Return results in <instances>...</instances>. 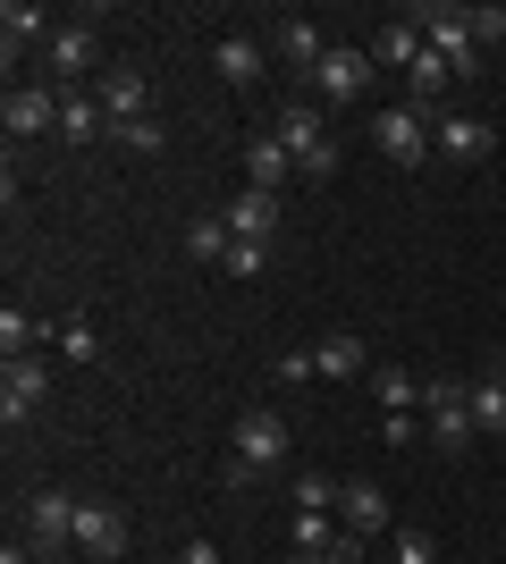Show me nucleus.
<instances>
[{"instance_id":"34","label":"nucleus","mask_w":506,"mask_h":564,"mask_svg":"<svg viewBox=\"0 0 506 564\" xmlns=\"http://www.w3.org/2000/svg\"><path fill=\"white\" fill-rule=\"evenodd\" d=\"M270 371H279V388H304V379H321V371H313V354H279Z\"/></svg>"},{"instance_id":"10","label":"nucleus","mask_w":506,"mask_h":564,"mask_svg":"<svg viewBox=\"0 0 506 564\" xmlns=\"http://www.w3.org/2000/svg\"><path fill=\"white\" fill-rule=\"evenodd\" d=\"M76 547H85L94 564H119L127 556V514L101 506V497H85V506H76Z\"/></svg>"},{"instance_id":"33","label":"nucleus","mask_w":506,"mask_h":564,"mask_svg":"<svg viewBox=\"0 0 506 564\" xmlns=\"http://www.w3.org/2000/svg\"><path fill=\"white\" fill-rule=\"evenodd\" d=\"M473 43H482V51L506 43V9H473Z\"/></svg>"},{"instance_id":"15","label":"nucleus","mask_w":506,"mask_h":564,"mask_svg":"<svg viewBox=\"0 0 506 564\" xmlns=\"http://www.w3.org/2000/svg\"><path fill=\"white\" fill-rule=\"evenodd\" d=\"M288 177H295V161H288V143H279V135L245 143V186H254V194H288Z\"/></svg>"},{"instance_id":"36","label":"nucleus","mask_w":506,"mask_h":564,"mask_svg":"<svg viewBox=\"0 0 506 564\" xmlns=\"http://www.w3.org/2000/svg\"><path fill=\"white\" fill-rule=\"evenodd\" d=\"M0 564H34V547H18V540H9V547H0Z\"/></svg>"},{"instance_id":"19","label":"nucleus","mask_w":506,"mask_h":564,"mask_svg":"<svg viewBox=\"0 0 506 564\" xmlns=\"http://www.w3.org/2000/svg\"><path fill=\"white\" fill-rule=\"evenodd\" d=\"M60 135H68V143H110V110H101V94H68V101H60Z\"/></svg>"},{"instance_id":"5","label":"nucleus","mask_w":506,"mask_h":564,"mask_svg":"<svg viewBox=\"0 0 506 564\" xmlns=\"http://www.w3.org/2000/svg\"><path fill=\"white\" fill-rule=\"evenodd\" d=\"M76 506H85V497H68V489H34L25 497V547H34V556L76 547Z\"/></svg>"},{"instance_id":"14","label":"nucleus","mask_w":506,"mask_h":564,"mask_svg":"<svg viewBox=\"0 0 506 564\" xmlns=\"http://www.w3.org/2000/svg\"><path fill=\"white\" fill-rule=\"evenodd\" d=\"M219 219H228V236H245V245H270V236H279V194L245 186V194H228V212H219Z\"/></svg>"},{"instance_id":"1","label":"nucleus","mask_w":506,"mask_h":564,"mask_svg":"<svg viewBox=\"0 0 506 564\" xmlns=\"http://www.w3.org/2000/svg\"><path fill=\"white\" fill-rule=\"evenodd\" d=\"M413 25H422V43L464 76H482V43H473V9H456V0H431V9H413Z\"/></svg>"},{"instance_id":"3","label":"nucleus","mask_w":506,"mask_h":564,"mask_svg":"<svg viewBox=\"0 0 506 564\" xmlns=\"http://www.w3.org/2000/svg\"><path fill=\"white\" fill-rule=\"evenodd\" d=\"M372 143H380L397 169L439 161V152H431V110H413V101H388V110H372Z\"/></svg>"},{"instance_id":"7","label":"nucleus","mask_w":506,"mask_h":564,"mask_svg":"<svg viewBox=\"0 0 506 564\" xmlns=\"http://www.w3.org/2000/svg\"><path fill=\"white\" fill-rule=\"evenodd\" d=\"M228 447H237V464H254V471H288V422L254 404V413H237Z\"/></svg>"},{"instance_id":"32","label":"nucleus","mask_w":506,"mask_h":564,"mask_svg":"<svg viewBox=\"0 0 506 564\" xmlns=\"http://www.w3.org/2000/svg\"><path fill=\"white\" fill-rule=\"evenodd\" d=\"M380 438H388V447H413V438H431V430L413 422V413H380Z\"/></svg>"},{"instance_id":"30","label":"nucleus","mask_w":506,"mask_h":564,"mask_svg":"<svg viewBox=\"0 0 506 564\" xmlns=\"http://www.w3.org/2000/svg\"><path fill=\"white\" fill-rule=\"evenodd\" d=\"M262 261H270V245H228V261H219V270H228V279H262Z\"/></svg>"},{"instance_id":"2","label":"nucleus","mask_w":506,"mask_h":564,"mask_svg":"<svg viewBox=\"0 0 506 564\" xmlns=\"http://www.w3.org/2000/svg\"><path fill=\"white\" fill-rule=\"evenodd\" d=\"M270 135L288 143L295 177H330V169H337V143H330V127H321V110H313V101H288V110H279V127H270Z\"/></svg>"},{"instance_id":"20","label":"nucleus","mask_w":506,"mask_h":564,"mask_svg":"<svg viewBox=\"0 0 506 564\" xmlns=\"http://www.w3.org/2000/svg\"><path fill=\"white\" fill-rule=\"evenodd\" d=\"M144 76H136V68H110V76H101V110H110V127H127V118H144Z\"/></svg>"},{"instance_id":"8","label":"nucleus","mask_w":506,"mask_h":564,"mask_svg":"<svg viewBox=\"0 0 506 564\" xmlns=\"http://www.w3.org/2000/svg\"><path fill=\"white\" fill-rule=\"evenodd\" d=\"M431 152L439 161H482V152H498V127L473 110H439L431 118Z\"/></svg>"},{"instance_id":"11","label":"nucleus","mask_w":506,"mask_h":564,"mask_svg":"<svg viewBox=\"0 0 506 564\" xmlns=\"http://www.w3.org/2000/svg\"><path fill=\"white\" fill-rule=\"evenodd\" d=\"M313 94H321V101H355V94H372V51L330 43V59L313 68Z\"/></svg>"},{"instance_id":"6","label":"nucleus","mask_w":506,"mask_h":564,"mask_svg":"<svg viewBox=\"0 0 506 564\" xmlns=\"http://www.w3.org/2000/svg\"><path fill=\"white\" fill-rule=\"evenodd\" d=\"M51 397V362H34V354H18V362H0V422L25 430L34 413H43Z\"/></svg>"},{"instance_id":"23","label":"nucleus","mask_w":506,"mask_h":564,"mask_svg":"<svg viewBox=\"0 0 506 564\" xmlns=\"http://www.w3.org/2000/svg\"><path fill=\"white\" fill-rule=\"evenodd\" d=\"M372 397H380V413H413V397H422V388H413V371L380 362V371H372Z\"/></svg>"},{"instance_id":"37","label":"nucleus","mask_w":506,"mask_h":564,"mask_svg":"<svg viewBox=\"0 0 506 564\" xmlns=\"http://www.w3.org/2000/svg\"><path fill=\"white\" fill-rule=\"evenodd\" d=\"M288 564H337V556H313V547H295V556Z\"/></svg>"},{"instance_id":"16","label":"nucleus","mask_w":506,"mask_h":564,"mask_svg":"<svg viewBox=\"0 0 506 564\" xmlns=\"http://www.w3.org/2000/svg\"><path fill=\"white\" fill-rule=\"evenodd\" d=\"M337 522H346L355 540H380V531H388V489H372V480L337 489Z\"/></svg>"},{"instance_id":"26","label":"nucleus","mask_w":506,"mask_h":564,"mask_svg":"<svg viewBox=\"0 0 506 564\" xmlns=\"http://www.w3.org/2000/svg\"><path fill=\"white\" fill-rule=\"evenodd\" d=\"M228 245H237V236H228V219H194V228H186V253H194V261H228Z\"/></svg>"},{"instance_id":"31","label":"nucleus","mask_w":506,"mask_h":564,"mask_svg":"<svg viewBox=\"0 0 506 564\" xmlns=\"http://www.w3.org/2000/svg\"><path fill=\"white\" fill-rule=\"evenodd\" d=\"M388 564H439L431 531H397V556H388Z\"/></svg>"},{"instance_id":"27","label":"nucleus","mask_w":506,"mask_h":564,"mask_svg":"<svg viewBox=\"0 0 506 564\" xmlns=\"http://www.w3.org/2000/svg\"><path fill=\"white\" fill-rule=\"evenodd\" d=\"M110 143H127V152H161L169 127H161V118H127V127H110Z\"/></svg>"},{"instance_id":"28","label":"nucleus","mask_w":506,"mask_h":564,"mask_svg":"<svg viewBox=\"0 0 506 564\" xmlns=\"http://www.w3.org/2000/svg\"><path fill=\"white\" fill-rule=\"evenodd\" d=\"M60 354H68V362H101V329L94 321H68V329H60Z\"/></svg>"},{"instance_id":"9","label":"nucleus","mask_w":506,"mask_h":564,"mask_svg":"<svg viewBox=\"0 0 506 564\" xmlns=\"http://www.w3.org/2000/svg\"><path fill=\"white\" fill-rule=\"evenodd\" d=\"M60 101H68V94H51V85H9V101H0V127H9V143H25V135H43V127H60Z\"/></svg>"},{"instance_id":"4","label":"nucleus","mask_w":506,"mask_h":564,"mask_svg":"<svg viewBox=\"0 0 506 564\" xmlns=\"http://www.w3.org/2000/svg\"><path fill=\"white\" fill-rule=\"evenodd\" d=\"M422 397H431V447L439 455H464L473 438H482V430H473V388H464V379H431Z\"/></svg>"},{"instance_id":"35","label":"nucleus","mask_w":506,"mask_h":564,"mask_svg":"<svg viewBox=\"0 0 506 564\" xmlns=\"http://www.w3.org/2000/svg\"><path fill=\"white\" fill-rule=\"evenodd\" d=\"M177 564H219V547L212 540H186V547H177Z\"/></svg>"},{"instance_id":"21","label":"nucleus","mask_w":506,"mask_h":564,"mask_svg":"<svg viewBox=\"0 0 506 564\" xmlns=\"http://www.w3.org/2000/svg\"><path fill=\"white\" fill-rule=\"evenodd\" d=\"M313 371H321V379H355V371H363V337H355V329H330V337L313 346Z\"/></svg>"},{"instance_id":"29","label":"nucleus","mask_w":506,"mask_h":564,"mask_svg":"<svg viewBox=\"0 0 506 564\" xmlns=\"http://www.w3.org/2000/svg\"><path fill=\"white\" fill-rule=\"evenodd\" d=\"M34 337H43V329H34V321H25V312H18V304L0 312V354H9V362H18V354H25V346H34Z\"/></svg>"},{"instance_id":"22","label":"nucleus","mask_w":506,"mask_h":564,"mask_svg":"<svg viewBox=\"0 0 506 564\" xmlns=\"http://www.w3.org/2000/svg\"><path fill=\"white\" fill-rule=\"evenodd\" d=\"M413 59H422L413 18H397V25H380V34H372V68H413Z\"/></svg>"},{"instance_id":"17","label":"nucleus","mask_w":506,"mask_h":564,"mask_svg":"<svg viewBox=\"0 0 506 564\" xmlns=\"http://www.w3.org/2000/svg\"><path fill=\"white\" fill-rule=\"evenodd\" d=\"M212 68H219V76H228V85H237V94H245V85H262V68H270V51L254 43V34H219V51H212Z\"/></svg>"},{"instance_id":"12","label":"nucleus","mask_w":506,"mask_h":564,"mask_svg":"<svg viewBox=\"0 0 506 564\" xmlns=\"http://www.w3.org/2000/svg\"><path fill=\"white\" fill-rule=\"evenodd\" d=\"M51 34H60V25H51L43 0H9V9H0V51H9V68H18V51H34V43L51 51Z\"/></svg>"},{"instance_id":"18","label":"nucleus","mask_w":506,"mask_h":564,"mask_svg":"<svg viewBox=\"0 0 506 564\" xmlns=\"http://www.w3.org/2000/svg\"><path fill=\"white\" fill-rule=\"evenodd\" d=\"M43 59H51V76H85V68L101 59V34H94V25H60Z\"/></svg>"},{"instance_id":"25","label":"nucleus","mask_w":506,"mask_h":564,"mask_svg":"<svg viewBox=\"0 0 506 564\" xmlns=\"http://www.w3.org/2000/svg\"><path fill=\"white\" fill-rule=\"evenodd\" d=\"M288 497H295V514H337V480H321V471H295Z\"/></svg>"},{"instance_id":"38","label":"nucleus","mask_w":506,"mask_h":564,"mask_svg":"<svg viewBox=\"0 0 506 564\" xmlns=\"http://www.w3.org/2000/svg\"><path fill=\"white\" fill-rule=\"evenodd\" d=\"M498 379H506V362H498Z\"/></svg>"},{"instance_id":"13","label":"nucleus","mask_w":506,"mask_h":564,"mask_svg":"<svg viewBox=\"0 0 506 564\" xmlns=\"http://www.w3.org/2000/svg\"><path fill=\"white\" fill-rule=\"evenodd\" d=\"M270 51H279V59H288L304 85H313V68L330 59V43H321V25H313V18H279V25H270Z\"/></svg>"},{"instance_id":"24","label":"nucleus","mask_w":506,"mask_h":564,"mask_svg":"<svg viewBox=\"0 0 506 564\" xmlns=\"http://www.w3.org/2000/svg\"><path fill=\"white\" fill-rule=\"evenodd\" d=\"M473 430H489V438H506V379L489 371L482 388H473Z\"/></svg>"}]
</instances>
